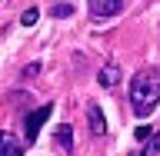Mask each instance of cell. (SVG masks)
<instances>
[{"instance_id":"11","label":"cell","mask_w":160,"mask_h":156,"mask_svg":"<svg viewBox=\"0 0 160 156\" xmlns=\"http://www.w3.org/2000/svg\"><path fill=\"white\" fill-rule=\"evenodd\" d=\"M150 133H153V130H150V126H143V123H140V126L133 130V136H137V143H147V139H150Z\"/></svg>"},{"instance_id":"1","label":"cell","mask_w":160,"mask_h":156,"mask_svg":"<svg viewBox=\"0 0 160 156\" xmlns=\"http://www.w3.org/2000/svg\"><path fill=\"white\" fill-rule=\"evenodd\" d=\"M160 103V73L157 70H140L130 80V106L140 120H147Z\"/></svg>"},{"instance_id":"7","label":"cell","mask_w":160,"mask_h":156,"mask_svg":"<svg viewBox=\"0 0 160 156\" xmlns=\"http://www.w3.org/2000/svg\"><path fill=\"white\" fill-rule=\"evenodd\" d=\"M57 143H60L63 149H67V153H73V130H70L67 123H63V126L57 130Z\"/></svg>"},{"instance_id":"4","label":"cell","mask_w":160,"mask_h":156,"mask_svg":"<svg viewBox=\"0 0 160 156\" xmlns=\"http://www.w3.org/2000/svg\"><path fill=\"white\" fill-rule=\"evenodd\" d=\"M87 120H90V133H93V136H103V133H107V120H103L100 103H87Z\"/></svg>"},{"instance_id":"14","label":"cell","mask_w":160,"mask_h":156,"mask_svg":"<svg viewBox=\"0 0 160 156\" xmlns=\"http://www.w3.org/2000/svg\"><path fill=\"white\" fill-rule=\"evenodd\" d=\"M0 139H3V130H0Z\"/></svg>"},{"instance_id":"12","label":"cell","mask_w":160,"mask_h":156,"mask_svg":"<svg viewBox=\"0 0 160 156\" xmlns=\"http://www.w3.org/2000/svg\"><path fill=\"white\" fill-rule=\"evenodd\" d=\"M37 73H40V63H27V67H23V77H37Z\"/></svg>"},{"instance_id":"10","label":"cell","mask_w":160,"mask_h":156,"mask_svg":"<svg viewBox=\"0 0 160 156\" xmlns=\"http://www.w3.org/2000/svg\"><path fill=\"white\" fill-rule=\"evenodd\" d=\"M157 153H160V133H157V136L150 133V139H147V156H157Z\"/></svg>"},{"instance_id":"8","label":"cell","mask_w":160,"mask_h":156,"mask_svg":"<svg viewBox=\"0 0 160 156\" xmlns=\"http://www.w3.org/2000/svg\"><path fill=\"white\" fill-rule=\"evenodd\" d=\"M37 17H40V10L30 7V10H23V13H20V23H23V27H33V23H37Z\"/></svg>"},{"instance_id":"2","label":"cell","mask_w":160,"mask_h":156,"mask_svg":"<svg viewBox=\"0 0 160 156\" xmlns=\"http://www.w3.org/2000/svg\"><path fill=\"white\" fill-rule=\"evenodd\" d=\"M50 113H53V103H43V106H37L27 120H23V133H27V143H33V139L40 136V130H43V123L50 120Z\"/></svg>"},{"instance_id":"6","label":"cell","mask_w":160,"mask_h":156,"mask_svg":"<svg viewBox=\"0 0 160 156\" xmlns=\"http://www.w3.org/2000/svg\"><path fill=\"white\" fill-rule=\"evenodd\" d=\"M0 156H23V146H20L13 136L3 133V139H0Z\"/></svg>"},{"instance_id":"9","label":"cell","mask_w":160,"mask_h":156,"mask_svg":"<svg viewBox=\"0 0 160 156\" xmlns=\"http://www.w3.org/2000/svg\"><path fill=\"white\" fill-rule=\"evenodd\" d=\"M70 13H73V7H70V3H53V7H50V17H70Z\"/></svg>"},{"instance_id":"3","label":"cell","mask_w":160,"mask_h":156,"mask_svg":"<svg viewBox=\"0 0 160 156\" xmlns=\"http://www.w3.org/2000/svg\"><path fill=\"white\" fill-rule=\"evenodd\" d=\"M87 7H90V13H93V17L107 20V17H117L120 10L127 7V0H87Z\"/></svg>"},{"instance_id":"5","label":"cell","mask_w":160,"mask_h":156,"mask_svg":"<svg viewBox=\"0 0 160 156\" xmlns=\"http://www.w3.org/2000/svg\"><path fill=\"white\" fill-rule=\"evenodd\" d=\"M97 83H100L103 90L117 87V83H120V67H117V63H103V67H100V73H97Z\"/></svg>"},{"instance_id":"13","label":"cell","mask_w":160,"mask_h":156,"mask_svg":"<svg viewBox=\"0 0 160 156\" xmlns=\"http://www.w3.org/2000/svg\"><path fill=\"white\" fill-rule=\"evenodd\" d=\"M130 156H143V153H130Z\"/></svg>"}]
</instances>
